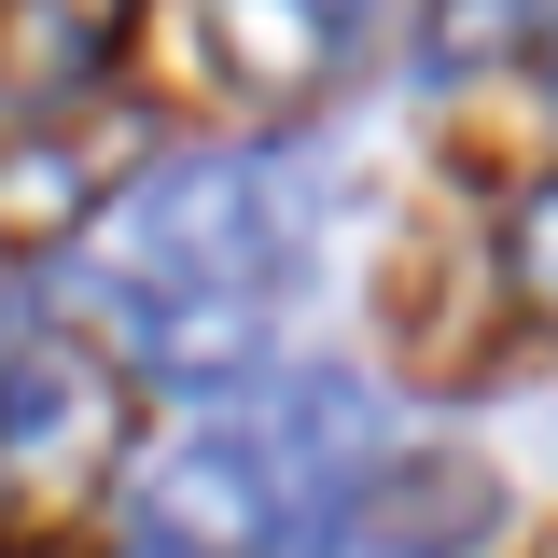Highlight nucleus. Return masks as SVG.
<instances>
[{
    "instance_id": "nucleus-1",
    "label": "nucleus",
    "mask_w": 558,
    "mask_h": 558,
    "mask_svg": "<svg viewBox=\"0 0 558 558\" xmlns=\"http://www.w3.org/2000/svg\"><path fill=\"white\" fill-rule=\"evenodd\" d=\"M307 266V168L293 154H182L154 168L112 223H98V279L126 293L140 363L168 377H223L252 322Z\"/></svg>"
},
{
    "instance_id": "nucleus-2",
    "label": "nucleus",
    "mask_w": 558,
    "mask_h": 558,
    "mask_svg": "<svg viewBox=\"0 0 558 558\" xmlns=\"http://www.w3.org/2000/svg\"><path fill=\"white\" fill-rule=\"evenodd\" d=\"M238 433H252V461H266V488H279V545L349 531V502L391 461V405H377L363 377H336V363H279L266 391L238 405Z\"/></svg>"
},
{
    "instance_id": "nucleus-3",
    "label": "nucleus",
    "mask_w": 558,
    "mask_h": 558,
    "mask_svg": "<svg viewBox=\"0 0 558 558\" xmlns=\"http://www.w3.org/2000/svg\"><path fill=\"white\" fill-rule=\"evenodd\" d=\"M126 531L140 545H279V488H266V461H252V433L238 418H209V433H182L154 475L126 488Z\"/></svg>"
},
{
    "instance_id": "nucleus-4",
    "label": "nucleus",
    "mask_w": 558,
    "mask_h": 558,
    "mask_svg": "<svg viewBox=\"0 0 558 558\" xmlns=\"http://www.w3.org/2000/svg\"><path fill=\"white\" fill-rule=\"evenodd\" d=\"M112 447V377L84 349H28L0 377V475H43V461H84Z\"/></svg>"
},
{
    "instance_id": "nucleus-5",
    "label": "nucleus",
    "mask_w": 558,
    "mask_h": 558,
    "mask_svg": "<svg viewBox=\"0 0 558 558\" xmlns=\"http://www.w3.org/2000/svg\"><path fill=\"white\" fill-rule=\"evenodd\" d=\"M209 28H223V70H238L252 98H307V84L363 43L349 0H209Z\"/></svg>"
},
{
    "instance_id": "nucleus-6",
    "label": "nucleus",
    "mask_w": 558,
    "mask_h": 558,
    "mask_svg": "<svg viewBox=\"0 0 558 558\" xmlns=\"http://www.w3.org/2000/svg\"><path fill=\"white\" fill-rule=\"evenodd\" d=\"M502 43H531V0H433V70H488Z\"/></svg>"
},
{
    "instance_id": "nucleus-7",
    "label": "nucleus",
    "mask_w": 558,
    "mask_h": 558,
    "mask_svg": "<svg viewBox=\"0 0 558 558\" xmlns=\"http://www.w3.org/2000/svg\"><path fill=\"white\" fill-rule=\"evenodd\" d=\"M502 279H517V307H531V322H558V182L502 223Z\"/></svg>"
},
{
    "instance_id": "nucleus-8",
    "label": "nucleus",
    "mask_w": 558,
    "mask_h": 558,
    "mask_svg": "<svg viewBox=\"0 0 558 558\" xmlns=\"http://www.w3.org/2000/svg\"><path fill=\"white\" fill-rule=\"evenodd\" d=\"M545 84H558V43H545Z\"/></svg>"
}]
</instances>
